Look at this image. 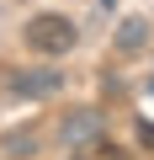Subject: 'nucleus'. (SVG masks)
Here are the masks:
<instances>
[{
    "label": "nucleus",
    "mask_w": 154,
    "mask_h": 160,
    "mask_svg": "<svg viewBox=\"0 0 154 160\" xmlns=\"http://www.w3.org/2000/svg\"><path fill=\"white\" fill-rule=\"evenodd\" d=\"M21 38H27V48H32V53L58 59V53H69L74 43H80V27H74L69 16H58V11H37V16H27Z\"/></svg>",
    "instance_id": "1"
},
{
    "label": "nucleus",
    "mask_w": 154,
    "mask_h": 160,
    "mask_svg": "<svg viewBox=\"0 0 154 160\" xmlns=\"http://www.w3.org/2000/svg\"><path fill=\"white\" fill-rule=\"evenodd\" d=\"M101 107H74V112H64V123H58V133H64V144L69 149H85V144H101Z\"/></svg>",
    "instance_id": "2"
},
{
    "label": "nucleus",
    "mask_w": 154,
    "mask_h": 160,
    "mask_svg": "<svg viewBox=\"0 0 154 160\" xmlns=\"http://www.w3.org/2000/svg\"><path fill=\"white\" fill-rule=\"evenodd\" d=\"M6 86H11L16 96H53V91L64 86V75H58V69H11Z\"/></svg>",
    "instance_id": "3"
},
{
    "label": "nucleus",
    "mask_w": 154,
    "mask_h": 160,
    "mask_svg": "<svg viewBox=\"0 0 154 160\" xmlns=\"http://www.w3.org/2000/svg\"><path fill=\"white\" fill-rule=\"evenodd\" d=\"M112 43H117V53H138V48L149 43V22H143V16H128V22L117 27Z\"/></svg>",
    "instance_id": "4"
},
{
    "label": "nucleus",
    "mask_w": 154,
    "mask_h": 160,
    "mask_svg": "<svg viewBox=\"0 0 154 160\" xmlns=\"http://www.w3.org/2000/svg\"><path fill=\"white\" fill-rule=\"evenodd\" d=\"M0 149H6V155H32L37 139H32V133H6V139H0Z\"/></svg>",
    "instance_id": "5"
},
{
    "label": "nucleus",
    "mask_w": 154,
    "mask_h": 160,
    "mask_svg": "<svg viewBox=\"0 0 154 160\" xmlns=\"http://www.w3.org/2000/svg\"><path fill=\"white\" fill-rule=\"evenodd\" d=\"M138 144H149V149H154V123H138Z\"/></svg>",
    "instance_id": "6"
},
{
    "label": "nucleus",
    "mask_w": 154,
    "mask_h": 160,
    "mask_svg": "<svg viewBox=\"0 0 154 160\" xmlns=\"http://www.w3.org/2000/svg\"><path fill=\"white\" fill-rule=\"evenodd\" d=\"M74 160H85V155H74Z\"/></svg>",
    "instance_id": "7"
}]
</instances>
